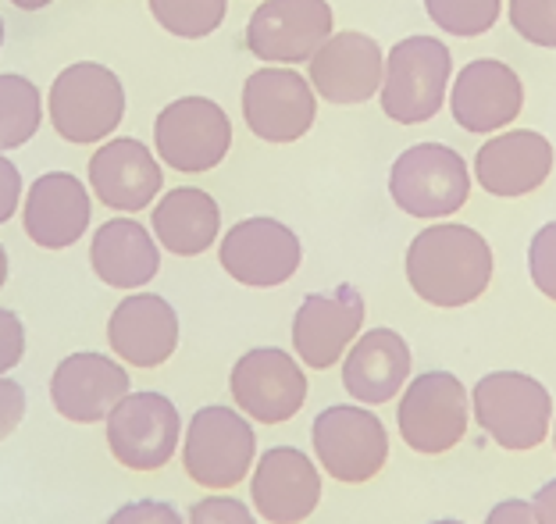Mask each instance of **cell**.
I'll return each mask as SVG.
<instances>
[{
  "instance_id": "obj_1",
  "label": "cell",
  "mask_w": 556,
  "mask_h": 524,
  "mask_svg": "<svg viewBox=\"0 0 556 524\" xmlns=\"http://www.w3.org/2000/svg\"><path fill=\"white\" fill-rule=\"evenodd\" d=\"M403 272L417 300L439 311H457L485 297L496 258L478 228L460 222H432L410 239Z\"/></svg>"
},
{
  "instance_id": "obj_2",
  "label": "cell",
  "mask_w": 556,
  "mask_h": 524,
  "mask_svg": "<svg viewBox=\"0 0 556 524\" xmlns=\"http://www.w3.org/2000/svg\"><path fill=\"white\" fill-rule=\"evenodd\" d=\"M182 471L207 492L239 489L257 460V432L239 407L207 403L182 428Z\"/></svg>"
},
{
  "instance_id": "obj_3",
  "label": "cell",
  "mask_w": 556,
  "mask_h": 524,
  "mask_svg": "<svg viewBox=\"0 0 556 524\" xmlns=\"http://www.w3.org/2000/svg\"><path fill=\"white\" fill-rule=\"evenodd\" d=\"M478 428L510 453H532L553 432V396L535 375L489 372L471 389Z\"/></svg>"
},
{
  "instance_id": "obj_4",
  "label": "cell",
  "mask_w": 556,
  "mask_h": 524,
  "mask_svg": "<svg viewBox=\"0 0 556 524\" xmlns=\"http://www.w3.org/2000/svg\"><path fill=\"white\" fill-rule=\"evenodd\" d=\"M453 54L439 36H407L386 54L378 100L396 125L432 122L450 97Z\"/></svg>"
},
{
  "instance_id": "obj_5",
  "label": "cell",
  "mask_w": 556,
  "mask_h": 524,
  "mask_svg": "<svg viewBox=\"0 0 556 524\" xmlns=\"http://www.w3.org/2000/svg\"><path fill=\"white\" fill-rule=\"evenodd\" d=\"M389 197L421 222H446L471 197V169L446 144H414L389 169Z\"/></svg>"
},
{
  "instance_id": "obj_6",
  "label": "cell",
  "mask_w": 556,
  "mask_h": 524,
  "mask_svg": "<svg viewBox=\"0 0 556 524\" xmlns=\"http://www.w3.org/2000/svg\"><path fill=\"white\" fill-rule=\"evenodd\" d=\"M47 114L61 139L75 147H93L122 125L125 86L108 65L75 61L50 86Z\"/></svg>"
},
{
  "instance_id": "obj_7",
  "label": "cell",
  "mask_w": 556,
  "mask_h": 524,
  "mask_svg": "<svg viewBox=\"0 0 556 524\" xmlns=\"http://www.w3.org/2000/svg\"><path fill=\"white\" fill-rule=\"evenodd\" d=\"M311 446L321 475L339 485H364L382 475L389 460V432L375 407L332 403L314 417Z\"/></svg>"
},
{
  "instance_id": "obj_8",
  "label": "cell",
  "mask_w": 556,
  "mask_h": 524,
  "mask_svg": "<svg viewBox=\"0 0 556 524\" xmlns=\"http://www.w3.org/2000/svg\"><path fill=\"white\" fill-rule=\"evenodd\" d=\"M104 439L115 464L125 471H161L182 446V414L164 392L132 389L104 417Z\"/></svg>"
},
{
  "instance_id": "obj_9",
  "label": "cell",
  "mask_w": 556,
  "mask_h": 524,
  "mask_svg": "<svg viewBox=\"0 0 556 524\" xmlns=\"http://www.w3.org/2000/svg\"><path fill=\"white\" fill-rule=\"evenodd\" d=\"M467 425H471V392L453 372H425L403 386L396 428L414 453L442 457L457 450Z\"/></svg>"
},
{
  "instance_id": "obj_10",
  "label": "cell",
  "mask_w": 556,
  "mask_h": 524,
  "mask_svg": "<svg viewBox=\"0 0 556 524\" xmlns=\"http://www.w3.org/2000/svg\"><path fill=\"white\" fill-rule=\"evenodd\" d=\"M307 372L282 347L247 350L229 372L232 403L257 425H286L307 403Z\"/></svg>"
},
{
  "instance_id": "obj_11",
  "label": "cell",
  "mask_w": 556,
  "mask_h": 524,
  "mask_svg": "<svg viewBox=\"0 0 556 524\" xmlns=\"http://www.w3.org/2000/svg\"><path fill=\"white\" fill-rule=\"evenodd\" d=\"M232 122L211 97H179L157 114L154 150L168 169L182 175L211 172L229 158Z\"/></svg>"
},
{
  "instance_id": "obj_12",
  "label": "cell",
  "mask_w": 556,
  "mask_h": 524,
  "mask_svg": "<svg viewBox=\"0 0 556 524\" xmlns=\"http://www.w3.org/2000/svg\"><path fill=\"white\" fill-rule=\"evenodd\" d=\"M318 118V93L296 68L264 65L243 83V122L264 144H296Z\"/></svg>"
},
{
  "instance_id": "obj_13",
  "label": "cell",
  "mask_w": 556,
  "mask_h": 524,
  "mask_svg": "<svg viewBox=\"0 0 556 524\" xmlns=\"http://www.w3.org/2000/svg\"><path fill=\"white\" fill-rule=\"evenodd\" d=\"M218 261L232 283L247 289H278L300 272L303 247L286 222L257 214L222 233Z\"/></svg>"
},
{
  "instance_id": "obj_14",
  "label": "cell",
  "mask_w": 556,
  "mask_h": 524,
  "mask_svg": "<svg viewBox=\"0 0 556 524\" xmlns=\"http://www.w3.org/2000/svg\"><path fill=\"white\" fill-rule=\"evenodd\" d=\"M325 482L318 460L300 446H271L250 471V507L268 524H303L321 507Z\"/></svg>"
},
{
  "instance_id": "obj_15",
  "label": "cell",
  "mask_w": 556,
  "mask_h": 524,
  "mask_svg": "<svg viewBox=\"0 0 556 524\" xmlns=\"http://www.w3.org/2000/svg\"><path fill=\"white\" fill-rule=\"evenodd\" d=\"M336 33L328 0H264L247 22V50L268 65H303Z\"/></svg>"
},
{
  "instance_id": "obj_16",
  "label": "cell",
  "mask_w": 556,
  "mask_h": 524,
  "mask_svg": "<svg viewBox=\"0 0 556 524\" xmlns=\"http://www.w3.org/2000/svg\"><path fill=\"white\" fill-rule=\"evenodd\" d=\"M364 297L357 286H336L332 292H311L293 314V353L311 372H328L346 357L364 328Z\"/></svg>"
},
{
  "instance_id": "obj_17",
  "label": "cell",
  "mask_w": 556,
  "mask_h": 524,
  "mask_svg": "<svg viewBox=\"0 0 556 524\" xmlns=\"http://www.w3.org/2000/svg\"><path fill=\"white\" fill-rule=\"evenodd\" d=\"M450 114L464 133H503L525 108V83L507 61L475 58L450 86Z\"/></svg>"
},
{
  "instance_id": "obj_18",
  "label": "cell",
  "mask_w": 556,
  "mask_h": 524,
  "mask_svg": "<svg viewBox=\"0 0 556 524\" xmlns=\"http://www.w3.org/2000/svg\"><path fill=\"white\" fill-rule=\"evenodd\" d=\"M125 392H132V375L118 357L97 350L68 353L50 375V403L72 425H100Z\"/></svg>"
},
{
  "instance_id": "obj_19",
  "label": "cell",
  "mask_w": 556,
  "mask_h": 524,
  "mask_svg": "<svg viewBox=\"0 0 556 524\" xmlns=\"http://www.w3.org/2000/svg\"><path fill=\"white\" fill-rule=\"evenodd\" d=\"M179 311L157 292H129L108 317V347L125 367L168 364L179 350Z\"/></svg>"
},
{
  "instance_id": "obj_20",
  "label": "cell",
  "mask_w": 556,
  "mask_h": 524,
  "mask_svg": "<svg viewBox=\"0 0 556 524\" xmlns=\"http://www.w3.org/2000/svg\"><path fill=\"white\" fill-rule=\"evenodd\" d=\"M311 65V86L314 93L328 104L350 108V104H368V100L382 89L386 75V54L378 40L368 33H332L328 40L314 50Z\"/></svg>"
},
{
  "instance_id": "obj_21",
  "label": "cell",
  "mask_w": 556,
  "mask_h": 524,
  "mask_svg": "<svg viewBox=\"0 0 556 524\" xmlns=\"http://www.w3.org/2000/svg\"><path fill=\"white\" fill-rule=\"evenodd\" d=\"M553 144L535 129H507L489 136L475 153V183L489 197L517 200L546 186L553 175Z\"/></svg>"
},
{
  "instance_id": "obj_22",
  "label": "cell",
  "mask_w": 556,
  "mask_h": 524,
  "mask_svg": "<svg viewBox=\"0 0 556 524\" xmlns=\"http://www.w3.org/2000/svg\"><path fill=\"white\" fill-rule=\"evenodd\" d=\"M93 200L79 178L68 172H47L22 200V228L40 250H68L90 233Z\"/></svg>"
},
{
  "instance_id": "obj_23",
  "label": "cell",
  "mask_w": 556,
  "mask_h": 524,
  "mask_svg": "<svg viewBox=\"0 0 556 524\" xmlns=\"http://www.w3.org/2000/svg\"><path fill=\"white\" fill-rule=\"evenodd\" d=\"M86 172H90V189L97 203L125 214H136L150 208V203H157V194L164 189V172L154 150L132 136L97 147Z\"/></svg>"
},
{
  "instance_id": "obj_24",
  "label": "cell",
  "mask_w": 556,
  "mask_h": 524,
  "mask_svg": "<svg viewBox=\"0 0 556 524\" xmlns=\"http://www.w3.org/2000/svg\"><path fill=\"white\" fill-rule=\"evenodd\" d=\"M414 353L410 342L396 328H368L353 339V347L343 357V389L353 403L382 407L393 403L410 382Z\"/></svg>"
},
{
  "instance_id": "obj_25",
  "label": "cell",
  "mask_w": 556,
  "mask_h": 524,
  "mask_svg": "<svg viewBox=\"0 0 556 524\" xmlns=\"http://www.w3.org/2000/svg\"><path fill=\"white\" fill-rule=\"evenodd\" d=\"M90 267L111 289H143L161 272V242L136 219H111L90 239Z\"/></svg>"
},
{
  "instance_id": "obj_26",
  "label": "cell",
  "mask_w": 556,
  "mask_h": 524,
  "mask_svg": "<svg viewBox=\"0 0 556 524\" xmlns=\"http://www.w3.org/2000/svg\"><path fill=\"white\" fill-rule=\"evenodd\" d=\"M150 228L175 258H200L222 239V208L207 189L179 186L154 203Z\"/></svg>"
},
{
  "instance_id": "obj_27",
  "label": "cell",
  "mask_w": 556,
  "mask_h": 524,
  "mask_svg": "<svg viewBox=\"0 0 556 524\" xmlns=\"http://www.w3.org/2000/svg\"><path fill=\"white\" fill-rule=\"evenodd\" d=\"M43 100L40 89L25 75H0V150H18L40 133Z\"/></svg>"
},
{
  "instance_id": "obj_28",
  "label": "cell",
  "mask_w": 556,
  "mask_h": 524,
  "mask_svg": "<svg viewBox=\"0 0 556 524\" xmlns=\"http://www.w3.org/2000/svg\"><path fill=\"white\" fill-rule=\"evenodd\" d=\"M147 8L164 33L179 40H204L222 29L229 0H147Z\"/></svg>"
},
{
  "instance_id": "obj_29",
  "label": "cell",
  "mask_w": 556,
  "mask_h": 524,
  "mask_svg": "<svg viewBox=\"0 0 556 524\" xmlns=\"http://www.w3.org/2000/svg\"><path fill=\"white\" fill-rule=\"evenodd\" d=\"M425 11L439 33L475 40V36L492 33V25L500 22L503 0H425Z\"/></svg>"
},
{
  "instance_id": "obj_30",
  "label": "cell",
  "mask_w": 556,
  "mask_h": 524,
  "mask_svg": "<svg viewBox=\"0 0 556 524\" xmlns=\"http://www.w3.org/2000/svg\"><path fill=\"white\" fill-rule=\"evenodd\" d=\"M507 15L525 43L556 50V0H510Z\"/></svg>"
},
{
  "instance_id": "obj_31",
  "label": "cell",
  "mask_w": 556,
  "mask_h": 524,
  "mask_svg": "<svg viewBox=\"0 0 556 524\" xmlns=\"http://www.w3.org/2000/svg\"><path fill=\"white\" fill-rule=\"evenodd\" d=\"M186 524H261V517L232 492H207L186 510Z\"/></svg>"
},
{
  "instance_id": "obj_32",
  "label": "cell",
  "mask_w": 556,
  "mask_h": 524,
  "mask_svg": "<svg viewBox=\"0 0 556 524\" xmlns=\"http://www.w3.org/2000/svg\"><path fill=\"white\" fill-rule=\"evenodd\" d=\"M528 275L542 297L556 303V222H546L528 242Z\"/></svg>"
},
{
  "instance_id": "obj_33",
  "label": "cell",
  "mask_w": 556,
  "mask_h": 524,
  "mask_svg": "<svg viewBox=\"0 0 556 524\" xmlns=\"http://www.w3.org/2000/svg\"><path fill=\"white\" fill-rule=\"evenodd\" d=\"M104 524H186V517L172 500H150V496H143V500L122 503Z\"/></svg>"
},
{
  "instance_id": "obj_34",
  "label": "cell",
  "mask_w": 556,
  "mask_h": 524,
  "mask_svg": "<svg viewBox=\"0 0 556 524\" xmlns=\"http://www.w3.org/2000/svg\"><path fill=\"white\" fill-rule=\"evenodd\" d=\"M25 357V325L15 311L0 307V375H11Z\"/></svg>"
},
{
  "instance_id": "obj_35",
  "label": "cell",
  "mask_w": 556,
  "mask_h": 524,
  "mask_svg": "<svg viewBox=\"0 0 556 524\" xmlns=\"http://www.w3.org/2000/svg\"><path fill=\"white\" fill-rule=\"evenodd\" d=\"M25 407H29V400H25L22 382L0 375V442L18 432L22 417H25Z\"/></svg>"
},
{
  "instance_id": "obj_36",
  "label": "cell",
  "mask_w": 556,
  "mask_h": 524,
  "mask_svg": "<svg viewBox=\"0 0 556 524\" xmlns=\"http://www.w3.org/2000/svg\"><path fill=\"white\" fill-rule=\"evenodd\" d=\"M18 203H22V172L4 158V150H0V225L11 222Z\"/></svg>"
},
{
  "instance_id": "obj_37",
  "label": "cell",
  "mask_w": 556,
  "mask_h": 524,
  "mask_svg": "<svg viewBox=\"0 0 556 524\" xmlns=\"http://www.w3.org/2000/svg\"><path fill=\"white\" fill-rule=\"evenodd\" d=\"M485 524H539L532 500H500L496 507L485 514Z\"/></svg>"
},
{
  "instance_id": "obj_38",
  "label": "cell",
  "mask_w": 556,
  "mask_h": 524,
  "mask_svg": "<svg viewBox=\"0 0 556 524\" xmlns=\"http://www.w3.org/2000/svg\"><path fill=\"white\" fill-rule=\"evenodd\" d=\"M532 507H535L539 524H556V478L539 485L535 496H532Z\"/></svg>"
},
{
  "instance_id": "obj_39",
  "label": "cell",
  "mask_w": 556,
  "mask_h": 524,
  "mask_svg": "<svg viewBox=\"0 0 556 524\" xmlns=\"http://www.w3.org/2000/svg\"><path fill=\"white\" fill-rule=\"evenodd\" d=\"M18 11H43V8H50L54 0H11Z\"/></svg>"
},
{
  "instance_id": "obj_40",
  "label": "cell",
  "mask_w": 556,
  "mask_h": 524,
  "mask_svg": "<svg viewBox=\"0 0 556 524\" xmlns=\"http://www.w3.org/2000/svg\"><path fill=\"white\" fill-rule=\"evenodd\" d=\"M8 272H11V264H8V250H4V242H0V289L8 286Z\"/></svg>"
},
{
  "instance_id": "obj_41",
  "label": "cell",
  "mask_w": 556,
  "mask_h": 524,
  "mask_svg": "<svg viewBox=\"0 0 556 524\" xmlns=\"http://www.w3.org/2000/svg\"><path fill=\"white\" fill-rule=\"evenodd\" d=\"M428 524H467V521H457V517H439V521H428Z\"/></svg>"
},
{
  "instance_id": "obj_42",
  "label": "cell",
  "mask_w": 556,
  "mask_h": 524,
  "mask_svg": "<svg viewBox=\"0 0 556 524\" xmlns=\"http://www.w3.org/2000/svg\"><path fill=\"white\" fill-rule=\"evenodd\" d=\"M549 436H553V450H556V414H553V432H549Z\"/></svg>"
},
{
  "instance_id": "obj_43",
  "label": "cell",
  "mask_w": 556,
  "mask_h": 524,
  "mask_svg": "<svg viewBox=\"0 0 556 524\" xmlns=\"http://www.w3.org/2000/svg\"><path fill=\"white\" fill-rule=\"evenodd\" d=\"M0 47H4V18H0Z\"/></svg>"
}]
</instances>
